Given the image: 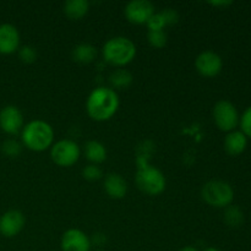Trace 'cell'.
<instances>
[{"label": "cell", "instance_id": "obj_1", "mask_svg": "<svg viewBox=\"0 0 251 251\" xmlns=\"http://www.w3.org/2000/svg\"><path fill=\"white\" fill-rule=\"evenodd\" d=\"M120 100L112 87H96L86 100V110L88 117L95 122H107L118 112Z\"/></svg>", "mask_w": 251, "mask_h": 251}, {"label": "cell", "instance_id": "obj_2", "mask_svg": "<svg viewBox=\"0 0 251 251\" xmlns=\"http://www.w3.org/2000/svg\"><path fill=\"white\" fill-rule=\"evenodd\" d=\"M139 190L150 196H157L166 190L167 179L164 174L156 167L151 166L147 156L141 154L137 157V171L135 176Z\"/></svg>", "mask_w": 251, "mask_h": 251}, {"label": "cell", "instance_id": "obj_3", "mask_svg": "<svg viewBox=\"0 0 251 251\" xmlns=\"http://www.w3.org/2000/svg\"><path fill=\"white\" fill-rule=\"evenodd\" d=\"M21 140L25 147L33 152H43L53 146L54 130L44 120H32L24 125Z\"/></svg>", "mask_w": 251, "mask_h": 251}, {"label": "cell", "instance_id": "obj_4", "mask_svg": "<svg viewBox=\"0 0 251 251\" xmlns=\"http://www.w3.org/2000/svg\"><path fill=\"white\" fill-rule=\"evenodd\" d=\"M136 51V46L131 39L118 36L105 42L102 48V56L105 63L120 69L134 60Z\"/></svg>", "mask_w": 251, "mask_h": 251}, {"label": "cell", "instance_id": "obj_5", "mask_svg": "<svg viewBox=\"0 0 251 251\" xmlns=\"http://www.w3.org/2000/svg\"><path fill=\"white\" fill-rule=\"evenodd\" d=\"M201 198L212 207L226 208L232 205L234 190L227 181L210 180L201 189Z\"/></svg>", "mask_w": 251, "mask_h": 251}, {"label": "cell", "instance_id": "obj_6", "mask_svg": "<svg viewBox=\"0 0 251 251\" xmlns=\"http://www.w3.org/2000/svg\"><path fill=\"white\" fill-rule=\"evenodd\" d=\"M213 122H215L216 126L225 132L234 131L237 126L239 125L240 117L238 113L237 108L229 100H218L215 104L212 110Z\"/></svg>", "mask_w": 251, "mask_h": 251}, {"label": "cell", "instance_id": "obj_7", "mask_svg": "<svg viewBox=\"0 0 251 251\" xmlns=\"http://www.w3.org/2000/svg\"><path fill=\"white\" fill-rule=\"evenodd\" d=\"M81 156V150L78 145L73 140L64 139L53 144L50 147L51 161L59 167L68 168L74 166Z\"/></svg>", "mask_w": 251, "mask_h": 251}, {"label": "cell", "instance_id": "obj_8", "mask_svg": "<svg viewBox=\"0 0 251 251\" xmlns=\"http://www.w3.org/2000/svg\"><path fill=\"white\" fill-rule=\"evenodd\" d=\"M154 14V7L149 0H131L124 9V15L130 24L146 25Z\"/></svg>", "mask_w": 251, "mask_h": 251}, {"label": "cell", "instance_id": "obj_9", "mask_svg": "<svg viewBox=\"0 0 251 251\" xmlns=\"http://www.w3.org/2000/svg\"><path fill=\"white\" fill-rule=\"evenodd\" d=\"M195 68L203 77H215L222 71V58L216 51H201L195 59Z\"/></svg>", "mask_w": 251, "mask_h": 251}, {"label": "cell", "instance_id": "obj_10", "mask_svg": "<svg viewBox=\"0 0 251 251\" xmlns=\"http://www.w3.org/2000/svg\"><path fill=\"white\" fill-rule=\"evenodd\" d=\"M0 127L9 135H16L24 129V115L16 105H6L0 110Z\"/></svg>", "mask_w": 251, "mask_h": 251}, {"label": "cell", "instance_id": "obj_11", "mask_svg": "<svg viewBox=\"0 0 251 251\" xmlns=\"http://www.w3.org/2000/svg\"><path fill=\"white\" fill-rule=\"evenodd\" d=\"M26 218L21 211L10 210L0 216V234L5 238H14L24 229Z\"/></svg>", "mask_w": 251, "mask_h": 251}, {"label": "cell", "instance_id": "obj_12", "mask_svg": "<svg viewBox=\"0 0 251 251\" xmlns=\"http://www.w3.org/2000/svg\"><path fill=\"white\" fill-rule=\"evenodd\" d=\"M60 248L61 251H91V239L82 230L70 228L64 232Z\"/></svg>", "mask_w": 251, "mask_h": 251}, {"label": "cell", "instance_id": "obj_13", "mask_svg": "<svg viewBox=\"0 0 251 251\" xmlns=\"http://www.w3.org/2000/svg\"><path fill=\"white\" fill-rule=\"evenodd\" d=\"M20 49L19 29L11 24L0 25V54L9 55Z\"/></svg>", "mask_w": 251, "mask_h": 251}, {"label": "cell", "instance_id": "obj_14", "mask_svg": "<svg viewBox=\"0 0 251 251\" xmlns=\"http://www.w3.org/2000/svg\"><path fill=\"white\" fill-rule=\"evenodd\" d=\"M104 191L110 199L114 200H120L124 198L127 193V183L120 174L110 173L105 176L104 183Z\"/></svg>", "mask_w": 251, "mask_h": 251}, {"label": "cell", "instance_id": "obj_15", "mask_svg": "<svg viewBox=\"0 0 251 251\" xmlns=\"http://www.w3.org/2000/svg\"><path fill=\"white\" fill-rule=\"evenodd\" d=\"M223 146H225V151L229 156H239L247 149L248 137L239 130H234V131L228 132L227 136L225 137Z\"/></svg>", "mask_w": 251, "mask_h": 251}, {"label": "cell", "instance_id": "obj_16", "mask_svg": "<svg viewBox=\"0 0 251 251\" xmlns=\"http://www.w3.org/2000/svg\"><path fill=\"white\" fill-rule=\"evenodd\" d=\"M63 10L68 19L77 21L87 15L90 10V2L87 0H68L64 2Z\"/></svg>", "mask_w": 251, "mask_h": 251}, {"label": "cell", "instance_id": "obj_17", "mask_svg": "<svg viewBox=\"0 0 251 251\" xmlns=\"http://www.w3.org/2000/svg\"><path fill=\"white\" fill-rule=\"evenodd\" d=\"M85 156L88 162L97 166L107 159V149L100 141L91 140L85 145Z\"/></svg>", "mask_w": 251, "mask_h": 251}, {"label": "cell", "instance_id": "obj_18", "mask_svg": "<svg viewBox=\"0 0 251 251\" xmlns=\"http://www.w3.org/2000/svg\"><path fill=\"white\" fill-rule=\"evenodd\" d=\"M71 56H73L74 61L85 65V64L92 63L97 58V49L92 44L81 43L74 47L73 51H71Z\"/></svg>", "mask_w": 251, "mask_h": 251}, {"label": "cell", "instance_id": "obj_19", "mask_svg": "<svg viewBox=\"0 0 251 251\" xmlns=\"http://www.w3.org/2000/svg\"><path fill=\"white\" fill-rule=\"evenodd\" d=\"M132 75L130 71L126 69H117L113 71L109 75V82L112 88H118V90H123V88H127L132 83Z\"/></svg>", "mask_w": 251, "mask_h": 251}, {"label": "cell", "instance_id": "obj_20", "mask_svg": "<svg viewBox=\"0 0 251 251\" xmlns=\"http://www.w3.org/2000/svg\"><path fill=\"white\" fill-rule=\"evenodd\" d=\"M225 223L230 228H239L244 223V213L242 212L238 206H228L225 208V216H223Z\"/></svg>", "mask_w": 251, "mask_h": 251}, {"label": "cell", "instance_id": "obj_21", "mask_svg": "<svg viewBox=\"0 0 251 251\" xmlns=\"http://www.w3.org/2000/svg\"><path fill=\"white\" fill-rule=\"evenodd\" d=\"M22 151V145L20 142H17L16 140H5L1 145V152L6 157L10 158H15V157H19L20 153Z\"/></svg>", "mask_w": 251, "mask_h": 251}, {"label": "cell", "instance_id": "obj_22", "mask_svg": "<svg viewBox=\"0 0 251 251\" xmlns=\"http://www.w3.org/2000/svg\"><path fill=\"white\" fill-rule=\"evenodd\" d=\"M150 46L161 49L167 44V33L164 31H149L147 33Z\"/></svg>", "mask_w": 251, "mask_h": 251}, {"label": "cell", "instance_id": "obj_23", "mask_svg": "<svg viewBox=\"0 0 251 251\" xmlns=\"http://www.w3.org/2000/svg\"><path fill=\"white\" fill-rule=\"evenodd\" d=\"M82 176L88 181L100 180L102 178V171L96 164H88L82 169Z\"/></svg>", "mask_w": 251, "mask_h": 251}, {"label": "cell", "instance_id": "obj_24", "mask_svg": "<svg viewBox=\"0 0 251 251\" xmlns=\"http://www.w3.org/2000/svg\"><path fill=\"white\" fill-rule=\"evenodd\" d=\"M19 56H20V59H21L22 63L32 64L36 61L37 51L33 47L24 46L22 48L19 49Z\"/></svg>", "mask_w": 251, "mask_h": 251}, {"label": "cell", "instance_id": "obj_25", "mask_svg": "<svg viewBox=\"0 0 251 251\" xmlns=\"http://www.w3.org/2000/svg\"><path fill=\"white\" fill-rule=\"evenodd\" d=\"M146 26L149 27V31H164V27H166V22H164L163 16L161 15V12H154L151 16V19L147 21Z\"/></svg>", "mask_w": 251, "mask_h": 251}, {"label": "cell", "instance_id": "obj_26", "mask_svg": "<svg viewBox=\"0 0 251 251\" xmlns=\"http://www.w3.org/2000/svg\"><path fill=\"white\" fill-rule=\"evenodd\" d=\"M239 125L240 127H242L240 131H242L245 136L251 139V105L245 109V112L243 113V115L240 117Z\"/></svg>", "mask_w": 251, "mask_h": 251}, {"label": "cell", "instance_id": "obj_27", "mask_svg": "<svg viewBox=\"0 0 251 251\" xmlns=\"http://www.w3.org/2000/svg\"><path fill=\"white\" fill-rule=\"evenodd\" d=\"M161 15L163 16L166 26H172L176 25L179 21V14L174 9H164L161 11Z\"/></svg>", "mask_w": 251, "mask_h": 251}, {"label": "cell", "instance_id": "obj_28", "mask_svg": "<svg viewBox=\"0 0 251 251\" xmlns=\"http://www.w3.org/2000/svg\"><path fill=\"white\" fill-rule=\"evenodd\" d=\"M210 5H212V6H217V7H226V6H229V5H232V1H227V0H221V1H210L208 2Z\"/></svg>", "mask_w": 251, "mask_h": 251}, {"label": "cell", "instance_id": "obj_29", "mask_svg": "<svg viewBox=\"0 0 251 251\" xmlns=\"http://www.w3.org/2000/svg\"><path fill=\"white\" fill-rule=\"evenodd\" d=\"M179 251H199L195 247H191V245H186V247L181 248Z\"/></svg>", "mask_w": 251, "mask_h": 251}, {"label": "cell", "instance_id": "obj_30", "mask_svg": "<svg viewBox=\"0 0 251 251\" xmlns=\"http://www.w3.org/2000/svg\"><path fill=\"white\" fill-rule=\"evenodd\" d=\"M202 251H221V250H220V249H217V248L208 247V248H206V249H203Z\"/></svg>", "mask_w": 251, "mask_h": 251}, {"label": "cell", "instance_id": "obj_31", "mask_svg": "<svg viewBox=\"0 0 251 251\" xmlns=\"http://www.w3.org/2000/svg\"><path fill=\"white\" fill-rule=\"evenodd\" d=\"M95 251H103V250H95Z\"/></svg>", "mask_w": 251, "mask_h": 251}]
</instances>
